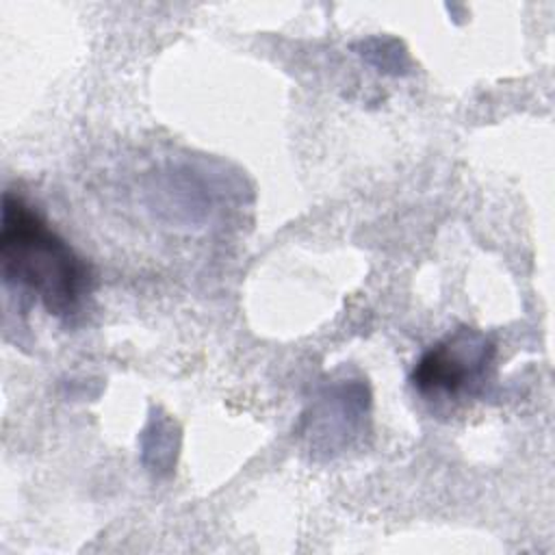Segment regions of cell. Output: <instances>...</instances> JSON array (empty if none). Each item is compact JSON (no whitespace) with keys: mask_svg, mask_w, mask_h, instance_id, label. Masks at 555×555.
Instances as JSON below:
<instances>
[{"mask_svg":"<svg viewBox=\"0 0 555 555\" xmlns=\"http://www.w3.org/2000/svg\"><path fill=\"white\" fill-rule=\"evenodd\" d=\"M0 267L7 288L37 299L56 319L80 314L95 286L91 264L11 191L2 197Z\"/></svg>","mask_w":555,"mask_h":555,"instance_id":"1","label":"cell"},{"mask_svg":"<svg viewBox=\"0 0 555 555\" xmlns=\"http://www.w3.org/2000/svg\"><path fill=\"white\" fill-rule=\"evenodd\" d=\"M494 353L496 347L483 332L460 325L423 351L410 373V384L429 401L475 395L486 384Z\"/></svg>","mask_w":555,"mask_h":555,"instance_id":"2","label":"cell"},{"mask_svg":"<svg viewBox=\"0 0 555 555\" xmlns=\"http://www.w3.org/2000/svg\"><path fill=\"white\" fill-rule=\"evenodd\" d=\"M369 410V392L360 382H343L338 386L325 388L319 401L312 405V416H308V431H312V447L321 444L327 453L336 449L338 442L345 444L353 436Z\"/></svg>","mask_w":555,"mask_h":555,"instance_id":"3","label":"cell"},{"mask_svg":"<svg viewBox=\"0 0 555 555\" xmlns=\"http://www.w3.org/2000/svg\"><path fill=\"white\" fill-rule=\"evenodd\" d=\"M178 451V429L167 416H152L141 434V457L143 464L156 473L165 475L173 468Z\"/></svg>","mask_w":555,"mask_h":555,"instance_id":"4","label":"cell"}]
</instances>
